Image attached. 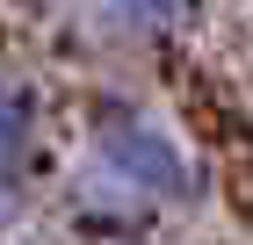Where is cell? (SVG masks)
<instances>
[{"mask_svg": "<svg viewBox=\"0 0 253 245\" xmlns=\"http://www.w3.org/2000/svg\"><path fill=\"white\" fill-rule=\"evenodd\" d=\"M87 166L101 180H116L123 195H137L152 216L203 195V159L181 144V130H167L137 101H94V115H87Z\"/></svg>", "mask_w": 253, "mask_h": 245, "instance_id": "cell-1", "label": "cell"}, {"mask_svg": "<svg viewBox=\"0 0 253 245\" xmlns=\"http://www.w3.org/2000/svg\"><path fill=\"white\" fill-rule=\"evenodd\" d=\"M43 159V94L37 79L0 65V202L15 209V195L29 188V173Z\"/></svg>", "mask_w": 253, "mask_h": 245, "instance_id": "cell-2", "label": "cell"}, {"mask_svg": "<svg viewBox=\"0 0 253 245\" xmlns=\"http://www.w3.org/2000/svg\"><path fill=\"white\" fill-rule=\"evenodd\" d=\"M65 224L87 245H137L152 231V209L137 202V195H123L116 180H101L94 166H80L73 188H65Z\"/></svg>", "mask_w": 253, "mask_h": 245, "instance_id": "cell-3", "label": "cell"}, {"mask_svg": "<svg viewBox=\"0 0 253 245\" xmlns=\"http://www.w3.org/2000/svg\"><path fill=\"white\" fill-rule=\"evenodd\" d=\"M203 0H87L94 29H109L116 43H167L195 22Z\"/></svg>", "mask_w": 253, "mask_h": 245, "instance_id": "cell-4", "label": "cell"}]
</instances>
